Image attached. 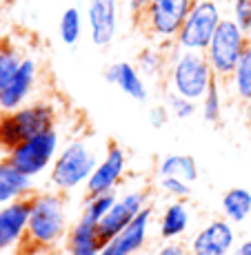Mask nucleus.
<instances>
[{"label":"nucleus","mask_w":251,"mask_h":255,"mask_svg":"<svg viewBox=\"0 0 251 255\" xmlns=\"http://www.w3.org/2000/svg\"><path fill=\"white\" fill-rule=\"evenodd\" d=\"M191 227V211L185 200H171L158 218L160 240H183Z\"/></svg>","instance_id":"obj_19"},{"label":"nucleus","mask_w":251,"mask_h":255,"mask_svg":"<svg viewBox=\"0 0 251 255\" xmlns=\"http://www.w3.org/2000/svg\"><path fill=\"white\" fill-rule=\"evenodd\" d=\"M82 29H85V16H82L80 7H76V4L67 7L58 20V36H60L62 45L76 47L82 38Z\"/></svg>","instance_id":"obj_25"},{"label":"nucleus","mask_w":251,"mask_h":255,"mask_svg":"<svg viewBox=\"0 0 251 255\" xmlns=\"http://www.w3.org/2000/svg\"><path fill=\"white\" fill-rule=\"evenodd\" d=\"M85 20L91 45L107 49L120 31V0H87Z\"/></svg>","instance_id":"obj_11"},{"label":"nucleus","mask_w":251,"mask_h":255,"mask_svg":"<svg viewBox=\"0 0 251 255\" xmlns=\"http://www.w3.org/2000/svg\"><path fill=\"white\" fill-rule=\"evenodd\" d=\"M191 255H231L238 249V233L225 218L205 222L187 244Z\"/></svg>","instance_id":"obj_9"},{"label":"nucleus","mask_w":251,"mask_h":255,"mask_svg":"<svg viewBox=\"0 0 251 255\" xmlns=\"http://www.w3.org/2000/svg\"><path fill=\"white\" fill-rule=\"evenodd\" d=\"M225 18L223 0H194L183 27L176 36V45L185 51H207L218 24Z\"/></svg>","instance_id":"obj_6"},{"label":"nucleus","mask_w":251,"mask_h":255,"mask_svg":"<svg viewBox=\"0 0 251 255\" xmlns=\"http://www.w3.org/2000/svg\"><path fill=\"white\" fill-rule=\"evenodd\" d=\"M58 105L53 100H31L13 111L0 114V149L11 151L22 140L58 127Z\"/></svg>","instance_id":"obj_3"},{"label":"nucleus","mask_w":251,"mask_h":255,"mask_svg":"<svg viewBox=\"0 0 251 255\" xmlns=\"http://www.w3.org/2000/svg\"><path fill=\"white\" fill-rule=\"evenodd\" d=\"M191 4L194 0H151L136 20L142 27V31L158 45L171 42L178 36Z\"/></svg>","instance_id":"obj_8"},{"label":"nucleus","mask_w":251,"mask_h":255,"mask_svg":"<svg viewBox=\"0 0 251 255\" xmlns=\"http://www.w3.org/2000/svg\"><path fill=\"white\" fill-rule=\"evenodd\" d=\"M225 91H227V85L225 80L216 78L211 82V87L207 89V93L200 100V116H203L205 122L209 125H218L223 120V111H225Z\"/></svg>","instance_id":"obj_24"},{"label":"nucleus","mask_w":251,"mask_h":255,"mask_svg":"<svg viewBox=\"0 0 251 255\" xmlns=\"http://www.w3.org/2000/svg\"><path fill=\"white\" fill-rule=\"evenodd\" d=\"M249 42H251V36H249Z\"/></svg>","instance_id":"obj_40"},{"label":"nucleus","mask_w":251,"mask_h":255,"mask_svg":"<svg viewBox=\"0 0 251 255\" xmlns=\"http://www.w3.org/2000/svg\"><path fill=\"white\" fill-rule=\"evenodd\" d=\"M0 255H4V253H0Z\"/></svg>","instance_id":"obj_41"},{"label":"nucleus","mask_w":251,"mask_h":255,"mask_svg":"<svg viewBox=\"0 0 251 255\" xmlns=\"http://www.w3.org/2000/svg\"><path fill=\"white\" fill-rule=\"evenodd\" d=\"M33 191H36L33 189V178L16 169L7 155L0 158V207L16 202V200L31 198Z\"/></svg>","instance_id":"obj_18"},{"label":"nucleus","mask_w":251,"mask_h":255,"mask_svg":"<svg viewBox=\"0 0 251 255\" xmlns=\"http://www.w3.org/2000/svg\"><path fill=\"white\" fill-rule=\"evenodd\" d=\"M0 114H2V100H0Z\"/></svg>","instance_id":"obj_38"},{"label":"nucleus","mask_w":251,"mask_h":255,"mask_svg":"<svg viewBox=\"0 0 251 255\" xmlns=\"http://www.w3.org/2000/svg\"><path fill=\"white\" fill-rule=\"evenodd\" d=\"M156 175L158 178H178L185 182L194 184L200 175L198 162H196L194 155L189 153H167L162 155L156 164Z\"/></svg>","instance_id":"obj_20"},{"label":"nucleus","mask_w":251,"mask_h":255,"mask_svg":"<svg viewBox=\"0 0 251 255\" xmlns=\"http://www.w3.org/2000/svg\"><path fill=\"white\" fill-rule=\"evenodd\" d=\"M98 160H100V153L89 138H69L67 142H62L47 173L49 186L65 195L85 189Z\"/></svg>","instance_id":"obj_2"},{"label":"nucleus","mask_w":251,"mask_h":255,"mask_svg":"<svg viewBox=\"0 0 251 255\" xmlns=\"http://www.w3.org/2000/svg\"><path fill=\"white\" fill-rule=\"evenodd\" d=\"M105 80L109 85H116L127 98H131L136 102H147V98H149V87L145 82V76H142L134 62L127 60L111 62L105 69Z\"/></svg>","instance_id":"obj_16"},{"label":"nucleus","mask_w":251,"mask_h":255,"mask_svg":"<svg viewBox=\"0 0 251 255\" xmlns=\"http://www.w3.org/2000/svg\"><path fill=\"white\" fill-rule=\"evenodd\" d=\"M231 255H238V253H231Z\"/></svg>","instance_id":"obj_39"},{"label":"nucleus","mask_w":251,"mask_h":255,"mask_svg":"<svg viewBox=\"0 0 251 255\" xmlns=\"http://www.w3.org/2000/svg\"><path fill=\"white\" fill-rule=\"evenodd\" d=\"M45 255H67L65 251H60V249H58V251H51V253H45Z\"/></svg>","instance_id":"obj_36"},{"label":"nucleus","mask_w":251,"mask_h":255,"mask_svg":"<svg viewBox=\"0 0 251 255\" xmlns=\"http://www.w3.org/2000/svg\"><path fill=\"white\" fill-rule=\"evenodd\" d=\"M214 80L216 73L203 51H185L178 45L169 51V69H167L169 91L200 102Z\"/></svg>","instance_id":"obj_4"},{"label":"nucleus","mask_w":251,"mask_h":255,"mask_svg":"<svg viewBox=\"0 0 251 255\" xmlns=\"http://www.w3.org/2000/svg\"><path fill=\"white\" fill-rule=\"evenodd\" d=\"M229 18L251 36V0H231L229 2Z\"/></svg>","instance_id":"obj_29"},{"label":"nucleus","mask_w":251,"mask_h":255,"mask_svg":"<svg viewBox=\"0 0 251 255\" xmlns=\"http://www.w3.org/2000/svg\"><path fill=\"white\" fill-rule=\"evenodd\" d=\"M145 207H149V193L145 189H129L125 193H118L114 207L98 222L100 238L109 244Z\"/></svg>","instance_id":"obj_12"},{"label":"nucleus","mask_w":251,"mask_h":255,"mask_svg":"<svg viewBox=\"0 0 251 255\" xmlns=\"http://www.w3.org/2000/svg\"><path fill=\"white\" fill-rule=\"evenodd\" d=\"M60 146H62V133L58 127H53V129L40 131V133L22 140L11 151H7V158L24 175L36 180L42 173H49Z\"/></svg>","instance_id":"obj_5"},{"label":"nucleus","mask_w":251,"mask_h":255,"mask_svg":"<svg viewBox=\"0 0 251 255\" xmlns=\"http://www.w3.org/2000/svg\"><path fill=\"white\" fill-rule=\"evenodd\" d=\"M118 198V191H105V193H93L85 198V204H82V218L91 220V222H100L107 215V211L114 207Z\"/></svg>","instance_id":"obj_26"},{"label":"nucleus","mask_w":251,"mask_h":255,"mask_svg":"<svg viewBox=\"0 0 251 255\" xmlns=\"http://www.w3.org/2000/svg\"><path fill=\"white\" fill-rule=\"evenodd\" d=\"M154 215L156 211L151 204L142 209L109 242V249L114 251V255H140L142 249L149 242V233H151V227H154Z\"/></svg>","instance_id":"obj_15"},{"label":"nucleus","mask_w":251,"mask_h":255,"mask_svg":"<svg viewBox=\"0 0 251 255\" xmlns=\"http://www.w3.org/2000/svg\"><path fill=\"white\" fill-rule=\"evenodd\" d=\"M158 189L171 200H187L191 195V182L178 178H158Z\"/></svg>","instance_id":"obj_30"},{"label":"nucleus","mask_w":251,"mask_h":255,"mask_svg":"<svg viewBox=\"0 0 251 255\" xmlns=\"http://www.w3.org/2000/svg\"><path fill=\"white\" fill-rule=\"evenodd\" d=\"M220 211L223 218L231 224H243L251 215V191L245 186H231L220 198Z\"/></svg>","instance_id":"obj_21"},{"label":"nucleus","mask_w":251,"mask_h":255,"mask_svg":"<svg viewBox=\"0 0 251 255\" xmlns=\"http://www.w3.org/2000/svg\"><path fill=\"white\" fill-rule=\"evenodd\" d=\"M100 255H114V251H111V249H109V244H107V247L102 249V253H100Z\"/></svg>","instance_id":"obj_35"},{"label":"nucleus","mask_w":251,"mask_h":255,"mask_svg":"<svg viewBox=\"0 0 251 255\" xmlns=\"http://www.w3.org/2000/svg\"><path fill=\"white\" fill-rule=\"evenodd\" d=\"M189 255H191V253H189Z\"/></svg>","instance_id":"obj_42"},{"label":"nucleus","mask_w":251,"mask_h":255,"mask_svg":"<svg viewBox=\"0 0 251 255\" xmlns=\"http://www.w3.org/2000/svg\"><path fill=\"white\" fill-rule=\"evenodd\" d=\"M105 247H107V242L100 238L98 224L80 215L71 224V229H69L62 251L67 255H100Z\"/></svg>","instance_id":"obj_17"},{"label":"nucleus","mask_w":251,"mask_h":255,"mask_svg":"<svg viewBox=\"0 0 251 255\" xmlns=\"http://www.w3.org/2000/svg\"><path fill=\"white\" fill-rule=\"evenodd\" d=\"M136 67L145 78H162L169 69V53L160 45L145 47L136 58Z\"/></svg>","instance_id":"obj_23"},{"label":"nucleus","mask_w":251,"mask_h":255,"mask_svg":"<svg viewBox=\"0 0 251 255\" xmlns=\"http://www.w3.org/2000/svg\"><path fill=\"white\" fill-rule=\"evenodd\" d=\"M40 80V65L36 58L24 56L18 71L11 76V80L2 87L0 100H2V111H13L18 107L31 102V96Z\"/></svg>","instance_id":"obj_13"},{"label":"nucleus","mask_w":251,"mask_h":255,"mask_svg":"<svg viewBox=\"0 0 251 255\" xmlns=\"http://www.w3.org/2000/svg\"><path fill=\"white\" fill-rule=\"evenodd\" d=\"M229 96H234L238 102H249L251 100V42L245 49V53L240 56L236 69L231 71V76L225 80Z\"/></svg>","instance_id":"obj_22"},{"label":"nucleus","mask_w":251,"mask_h":255,"mask_svg":"<svg viewBox=\"0 0 251 255\" xmlns=\"http://www.w3.org/2000/svg\"><path fill=\"white\" fill-rule=\"evenodd\" d=\"M127 166H129V155L118 142H109L102 151L100 160H98L96 169H93L89 182L85 186V193H105V191H116L122 184L127 175Z\"/></svg>","instance_id":"obj_10"},{"label":"nucleus","mask_w":251,"mask_h":255,"mask_svg":"<svg viewBox=\"0 0 251 255\" xmlns=\"http://www.w3.org/2000/svg\"><path fill=\"white\" fill-rule=\"evenodd\" d=\"M165 105H167V109H169L171 118H176V120H189V118L196 116V109H198V107H196L198 102L189 100V98L180 96V93H176V91H167Z\"/></svg>","instance_id":"obj_28"},{"label":"nucleus","mask_w":251,"mask_h":255,"mask_svg":"<svg viewBox=\"0 0 251 255\" xmlns=\"http://www.w3.org/2000/svg\"><path fill=\"white\" fill-rule=\"evenodd\" d=\"M29 209H31L29 198L0 207V253L22 247L29 224Z\"/></svg>","instance_id":"obj_14"},{"label":"nucleus","mask_w":251,"mask_h":255,"mask_svg":"<svg viewBox=\"0 0 251 255\" xmlns=\"http://www.w3.org/2000/svg\"><path fill=\"white\" fill-rule=\"evenodd\" d=\"M154 255H189V249L180 240H162V244L154 251Z\"/></svg>","instance_id":"obj_32"},{"label":"nucleus","mask_w":251,"mask_h":255,"mask_svg":"<svg viewBox=\"0 0 251 255\" xmlns=\"http://www.w3.org/2000/svg\"><path fill=\"white\" fill-rule=\"evenodd\" d=\"M22 58L24 56L20 53V49H16L13 45H9V42H2V45H0V91H2V87L7 85L9 80H11L13 73L18 71Z\"/></svg>","instance_id":"obj_27"},{"label":"nucleus","mask_w":251,"mask_h":255,"mask_svg":"<svg viewBox=\"0 0 251 255\" xmlns=\"http://www.w3.org/2000/svg\"><path fill=\"white\" fill-rule=\"evenodd\" d=\"M247 107H249V116H251V100L247 102Z\"/></svg>","instance_id":"obj_37"},{"label":"nucleus","mask_w":251,"mask_h":255,"mask_svg":"<svg viewBox=\"0 0 251 255\" xmlns=\"http://www.w3.org/2000/svg\"><path fill=\"white\" fill-rule=\"evenodd\" d=\"M151 0H127V7H129V13L134 18H138L142 11L147 9V4H149Z\"/></svg>","instance_id":"obj_33"},{"label":"nucleus","mask_w":251,"mask_h":255,"mask_svg":"<svg viewBox=\"0 0 251 255\" xmlns=\"http://www.w3.org/2000/svg\"><path fill=\"white\" fill-rule=\"evenodd\" d=\"M247 45H249V36L229 16H225L205 51L216 78L227 80L231 76V71L236 69V65H238L240 56L245 53Z\"/></svg>","instance_id":"obj_7"},{"label":"nucleus","mask_w":251,"mask_h":255,"mask_svg":"<svg viewBox=\"0 0 251 255\" xmlns=\"http://www.w3.org/2000/svg\"><path fill=\"white\" fill-rule=\"evenodd\" d=\"M147 120H149V125L154 127V129H162V127H167V122L171 120V114H169V109H167L165 102H162V105L149 107V111H147Z\"/></svg>","instance_id":"obj_31"},{"label":"nucleus","mask_w":251,"mask_h":255,"mask_svg":"<svg viewBox=\"0 0 251 255\" xmlns=\"http://www.w3.org/2000/svg\"><path fill=\"white\" fill-rule=\"evenodd\" d=\"M29 224L22 242V255H45L65 247L71 229L67 195L60 191H33L29 198Z\"/></svg>","instance_id":"obj_1"},{"label":"nucleus","mask_w":251,"mask_h":255,"mask_svg":"<svg viewBox=\"0 0 251 255\" xmlns=\"http://www.w3.org/2000/svg\"><path fill=\"white\" fill-rule=\"evenodd\" d=\"M236 253H238V255H251V238L243 240V242H238V249H236Z\"/></svg>","instance_id":"obj_34"}]
</instances>
